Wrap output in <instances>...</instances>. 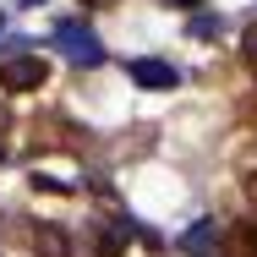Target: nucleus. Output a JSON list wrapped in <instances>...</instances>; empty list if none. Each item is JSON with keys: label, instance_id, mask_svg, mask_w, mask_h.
I'll list each match as a JSON object with an SVG mask.
<instances>
[{"label": "nucleus", "instance_id": "nucleus-4", "mask_svg": "<svg viewBox=\"0 0 257 257\" xmlns=\"http://www.w3.org/2000/svg\"><path fill=\"white\" fill-rule=\"evenodd\" d=\"M181 252H186V257H230L224 246H219V230H213L208 219L186 230V241H181Z\"/></svg>", "mask_w": 257, "mask_h": 257}, {"label": "nucleus", "instance_id": "nucleus-10", "mask_svg": "<svg viewBox=\"0 0 257 257\" xmlns=\"http://www.w3.org/2000/svg\"><path fill=\"white\" fill-rule=\"evenodd\" d=\"M82 6H88V11H104V6H115V0H82Z\"/></svg>", "mask_w": 257, "mask_h": 257}, {"label": "nucleus", "instance_id": "nucleus-12", "mask_svg": "<svg viewBox=\"0 0 257 257\" xmlns=\"http://www.w3.org/2000/svg\"><path fill=\"white\" fill-rule=\"evenodd\" d=\"M22 6H39V0H22Z\"/></svg>", "mask_w": 257, "mask_h": 257}, {"label": "nucleus", "instance_id": "nucleus-2", "mask_svg": "<svg viewBox=\"0 0 257 257\" xmlns=\"http://www.w3.org/2000/svg\"><path fill=\"white\" fill-rule=\"evenodd\" d=\"M44 77H50L44 55H11L0 66V88L6 93H33V88H44Z\"/></svg>", "mask_w": 257, "mask_h": 257}, {"label": "nucleus", "instance_id": "nucleus-13", "mask_svg": "<svg viewBox=\"0 0 257 257\" xmlns=\"http://www.w3.org/2000/svg\"><path fill=\"white\" fill-rule=\"evenodd\" d=\"M0 28H6V22H0Z\"/></svg>", "mask_w": 257, "mask_h": 257}, {"label": "nucleus", "instance_id": "nucleus-7", "mask_svg": "<svg viewBox=\"0 0 257 257\" xmlns=\"http://www.w3.org/2000/svg\"><path fill=\"white\" fill-rule=\"evenodd\" d=\"M192 33H197V39H219V33H224V17H197Z\"/></svg>", "mask_w": 257, "mask_h": 257}, {"label": "nucleus", "instance_id": "nucleus-3", "mask_svg": "<svg viewBox=\"0 0 257 257\" xmlns=\"http://www.w3.org/2000/svg\"><path fill=\"white\" fill-rule=\"evenodd\" d=\"M126 77H132L137 88H175V82H181V71H175L170 60H154V55L126 60Z\"/></svg>", "mask_w": 257, "mask_h": 257}, {"label": "nucleus", "instance_id": "nucleus-11", "mask_svg": "<svg viewBox=\"0 0 257 257\" xmlns=\"http://www.w3.org/2000/svg\"><path fill=\"white\" fill-rule=\"evenodd\" d=\"M252 203H257V170H252Z\"/></svg>", "mask_w": 257, "mask_h": 257}, {"label": "nucleus", "instance_id": "nucleus-6", "mask_svg": "<svg viewBox=\"0 0 257 257\" xmlns=\"http://www.w3.org/2000/svg\"><path fill=\"white\" fill-rule=\"evenodd\" d=\"M33 257H71L60 224H33Z\"/></svg>", "mask_w": 257, "mask_h": 257}, {"label": "nucleus", "instance_id": "nucleus-1", "mask_svg": "<svg viewBox=\"0 0 257 257\" xmlns=\"http://www.w3.org/2000/svg\"><path fill=\"white\" fill-rule=\"evenodd\" d=\"M55 50L66 55L71 66H104V44H99V33H88L82 22H55Z\"/></svg>", "mask_w": 257, "mask_h": 257}, {"label": "nucleus", "instance_id": "nucleus-8", "mask_svg": "<svg viewBox=\"0 0 257 257\" xmlns=\"http://www.w3.org/2000/svg\"><path fill=\"white\" fill-rule=\"evenodd\" d=\"M241 55H246V66L257 71V22L246 28V33H241Z\"/></svg>", "mask_w": 257, "mask_h": 257}, {"label": "nucleus", "instance_id": "nucleus-5", "mask_svg": "<svg viewBox=\"0 0 257 257\" xmlns=\"http://www.w3.org/2000/svg\"><path fill=\"white\" fill-rule=\"evenodd\" d=\"M224 252L230 257H257V219H241L224 230Z\"/></svg>", "mask_w": 257, "mask_h": 257}, {"label": "nucleus", "instance_id": "nucleus-9", "mask_svg": "<svg viewBox=\"0 0 257 257\" xmlns=\"http://www.w3.org/2000/svg\"><path fill=\"white\" fill-rule=\"evenodd\" d=\"M164 6H181V11H197L203 0H164Z\"/></svg>", "mask_w": 257, "mask_h": 257}]
</instances>
